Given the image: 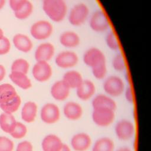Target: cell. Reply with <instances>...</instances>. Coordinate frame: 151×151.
<instances>
[{"label":"cell","mask_w":151,"mask_h":151,"mask_svg":"<svg viewBox=\"0 0 151 151\" xmlns=\"http://www.w3.org/2000/svg\"><path fill=\"white\" fill-rule=\"evenodd\" d=\"M42 8L52 22H62L67 17L68 7L65 0H42Z\"/></svg>","instance_id":"6da1fadb"},{"label":"cell","mask_w":151,"mask_h":151,"mask_svg":"<svg viewBox=\"0 0 151 151\" xmlns=\"http://www.w3.org/2000/svg\"><path fill=\"white\" fill-rule=\"evenodd\" d=\"M69 23L74 27L83 25L90 16V9L87 5L80 2L75 4L67 13Z\"/></svg>","instance_id":"7a4b0ae2"},{"label":"cell","mask_w":151,"mask_h":151,"mask_svg":"<svg viewBox=\"0 0 151 151\" xmlns=\"http://www.w3.org/2000/svg\"><path fill=\"white\" fill-rule=\"evenodd\" d=\"M29 32L34 39L43 41L50 38L52 35L54 27L50 21L40 19L32 24Z\"/></svg>","instance_id":"3957f363"},{"label":"cell","mask_w":151,"mask_h":151,"mask_svg":"<svg viewBox=\"0 0 151 151\" xmlns=\"http://www.w3.org/2000/svg\"><path fill=\"white\" fill-rule=\"evenodd\" d=\"M103 88L107 95L115 97L120 96L123 93L125 85L121 77L116 75H111L104 80Z\"/></svg>","instance_id":"277c9868"},{"label":"cell","mask_w":151,"mask_h":151,"mask_svg":"<svg viewBox=\"0 0 151 151\" xmlns=\"http://www.w3.org/2000/svg\"><path fill=\"white\" fill-rule=\"evenodd\" d=\"M89 27L96 32H104L110 28V22L106 13L101 9L94 11L89 16Z\"/></svg>","instance_id":"5b68a950"},{"label":"cell","mask_w":151,"mask_h":151,"mask_svg":"<svg viewBox=\"0 0 151 151\" xmlns=\"http://www.w3.org/2000/svg\"><path fill=\"white\" fill-rule=\"evenodd\" d=\"M83 61L91 69L106 64L104 52L97 47H91L87 49L83 54Z\"/></svg>","instance_id":"8992f818"},{"label":"cell","mask_w":151,"mask_h":151,"mask_svg":"<svg viewBox=\"0 0 151 151\" xmlns=\"http://www.w3.org/2000/svg\"><path fill=\"white\" fill-rule=\"evenodd\" d=\"M54 61L56 65L60 68L70 69L78 64V56L71 50H63L55 55Z\"/></svg>","instance_id":"52a82bcc"},{"label":"cell","mask_w":151,"mask_h":151,"mask_svg":"<svg viewBox=\"0 0 151 151\" xmlns=\"http://www.w3.org/2000/svg\"><path fill=\"white\" fill-rule=\"evenodd\" d=\"M115 113L107 108L93 109L92 119L93 122L100 127H107L110 125L114 120Z\"/></svg>","instance_id":"ba28073f"},{"label":"cell","mask_w":151,"mask_h":151,"mask_svg":"<svg viewBox=\"0 0 151 151\" xmlns=\"http://www.w3.org/2000/svg\"><path fill=\"white\" fill-rule=\"evenodd\" d=\"M34 78L40 83L48 81L52 76V68L47 61H36L32 68Z\"/></svg>","instance_id":"9c48e42d"},{"label":"cell","mask_w":151,"mask_h":151,"mask_svg":"<svg viewBox=\"0 0 151 151\" xmlns=\"http://www.w3.org/2000/svg\"><path fill=\"white\" fill-rule=\"evenodd\" d=\"M60 117V110L57 105L52 103L45 104L40 110V118L45 124L57 123Z\"/></svg>","instance_id":"30bf717a"},{"label":"cell","mask_w":151,"mask_h":151,"mask_svg":"<svg viewBox=\"0 0 151 151\" xmlns=\"http://www.w3.org/2000/svg\"><path fill=\"white\" fill-rule=\"evenodd\" d=\"M114 131L117 137L119 140H128L133 137L135 128L131 121L123 119L116 123Z\"/></svg>","instance_id":"8fae6325"},{"label":"cell","mask_w":151,"mask_h":151,"mask_svg":"<svg viewBox=\"0 0 151 151\" xmlns=\"http://www.w3.org/2000/svg\"><path fill=\"white\" fill-rule=\"evenodd\" d=\"M55 52L54 45L50 42L44 41L37 47L34 52V57L36 61L48 62L54 57Z\"/></svg>","instance_id":"7c38bea8"},{"label":"cell","mask_w":151,"mask_h":151,"mask_svg":"<svg viewBox=\"0 0 151 151\" xmlns=\"http://www.w3.org/2000/svg\"><path fill=\"white\" fill-rule=\"evenodd\" d=\"M60 44L68 50L77 48L81 42L79 35L74 31L67 30L61 32L59 36Z\"/></svg>","instance_id":"4fadbf2b"},{"label":"cell","mask_w":151,"mask_h":151,"mask_svg":"<svg viewBox=\"0 0 151 151\" xmlns=\"http://www.w3.org/2000/svg\"><path fill=\"white\" fill-rule=\"evenodd\" d=\"M70 144L75 151H86L91 146V139L86 133H78L72 137Z\"/></svg>","instance_id":"5bb4252c"},{"label":"cell","mask_w":151,"mask_h":151,"mask_svg":"<svg viewBox=\"0 0 151 151\" xmlns=\"http://www.w3.org/2000/svg\"><path fill=\"white\" fill-rule=\"evenodd\" d=\"M70 93V88L62 80L55 81L50 88L52 97L57 101H64L69 96Z\"/></svg>","instance_id":"9a60e30c"},{"label":"cell","mask_w":151,"mask_h":151,"mask_svg":"<svg viewBox=\"0 0 151 151\" xmlns=\"http://www.w3.org/2000/svg\"><path fill=\"white\" fill-rule=\"evenodd\" d=\"M96 93V86L90 80H84L76 88L77 97L82 101H87L91 99Z\"/></svg>","instance_id":"2e32d148"},{"label":"cell","mask_w":151,"mask_h":151,"mask_svg":"<svg viewBox=\"0 0 151 151\" xmlns=\"http://www.w3.org/2000/svg\"><path fill=\"white\" fill-rule=\"evenodd\" d=\"M12 42L18 50L24 53L30 52L34 47L31 38L28 35L21 33L17 34L14 36Z\"/></svg>","instance_id":"e0dca14e"},{"label":"cell","mask_w":151,"mask_h":151,"mask_svg":"<svg viewBox=\"0 0 151 151\" xmlns=\"http://www.w3.org/2000/svg\"><path fill=\"white\" fill-rule=\"evenodd\" d=\"M64 116L70 120H77L83 114V109L80 104L75 101H68L63 107Z\"/></svg>","instance_id":"ac0fdd59"},{"label":"cell","mask_w":151,"mask_h":151,"mask_svg":"<svg viewBox=\"0 0 151 151\" xmlns=\"http://www.w3.org/2000/svg\"><path fill=\"white\" fill-rule=\"evenodd\" d=\"M61 139L55 134L45 136L41 142L42 151H60L63 145Z\"/></svg>","instance_id":"d6986e66"},{"label":"cell","mask_w":151,"mask_h":151,"mask_svg":"<svg viewBox=\"0 0 151 151\" xmlns=\"http://www.w3.org/2000/svg\"><path fill=\"white\" fill-rule=\"evenodd\" d=\"M92 106L96 108H107L114 110L117 108L116 101L109 96L100 94L96 96L92 100Z\"/></svg>","instance_id":"ffe728a7"},{"label":"cell","mask_w":151,"mask_h":151,"mask_svg":"<svg viewBox=\"0 0 151 151\" xmlns=\"http://www.w3.org/2000/svg\"><path fill=\"white\" fill-rule=\"evenodd\" d=\"M62 80L70 89H76L81 84L84 79L80 72L77 70H70L63 74Z\"/></svg>","instance_id":"44dd1931"},{"label":"cell","mask_w":151,"mask_h":151,"mask_svg":"<svg viewBox=\"0 0 151 151\" xmlns=\"http://www.w3.org/2000/svg\"><path fill=\"white\" fill-rule=\"evenodd\" d=\"M38 106L34 101L26 102L21 110V118L26 123L33 122L37 116Z\"/></svg>","instance_id":"7402d4cb"},{"label":"cell","mask_w":151,"mask_h":151,"mask_svg":"<svg viewBox=\"0 0 151 151\" xmlns=\"http://www.w3.org/2000/svg\"><path fill=\"white\" fill-rule=\"evenodd\" d=\"M9 77L15 84L23 90L29 89L32 86L31 81L27 74L20 72H11Z\"/></svg>","instance_id":"603a6c76"},{"label":"cell","mask_w":151,"mask_h":151,"mask_svg":"<svg viewBox=\"0 0 151 151\" xmlns=\"http://www.w3.org/2000/svg\"><path fill=\"white\" fill-rule=\"evenodd\" d=\"M15 88L9 83L0 85V104L6 103L17 96Z\"/></svg>","instance_id":"cb8c5ba5"},{"label":"cell","mask_w":151,"mask_h":151,"mask_svg":"<svg viewBox=\"0 0 151 151\" xmlns=\"http://www.w3.org/2000/svg\"><path fill=\"white\" fill-rule=\"evenodd\" d=\"M16 123L14 116L11 113L4 112L0 115V127L5 133L10 134L13 130Z\"/></svg>","instance_id":"d4e9b609"},{"label":"cell","mask_w":151,"mask_h":151,"mask_svg":"<svg viewBox=\"0 0 151 151\" xmlns=\"http://www.w3.org/2000/svg\"><path fill=\"white\" fill-rule=\"evenodd\" d=\"M114 149V142L107 137L98 139L92 147V151H113Z\"/></svg>","instance_id":"484cf974"},{"label":"cell","mask_w":151,"mask_h":151,"mask_svg":"<svg viewBox=\"0 0 151 151\" xmlns=\"http://www.w3.org/2000/svg\"><path fill=\"white\" fill-rule=\"evenodd\" d=\"M33 11V4L29 0H27V1L21 8H19L18 11L14 12V15L18 19L24 20L27 19L31 15Z\"/></svg>","instance_id":"4316f807"},{"label":"cell","mask_w":151,"mask_h":151,"mask_svg":"<svg viewBox=\"0 0 151 151\" xmlns=\"http://www.w3.org/2000/svg\"><path fill=\"white\" fill-rule=\"evenodd\" d=\"M29 69V64L24 58H18L14 60L11 65V72H20L27 74Z\"/></svg>","instance_id":"83f0119b"},{"label":"cell","mask_w":151,"mask_h":151,"mask_svg":"<svg viewBox=\"0 0 151 151\" xmlns=\"http://www.w3.org/2000/svg\"><path fill=\"white\" fill-rule=\"evenodd\" d=\"M21 103V99L19 96L17 95L11 101L6 103L0 104V108L5 113L12 114V113L16 111L18 109Z\"/></svg>","instance_id":"f1b7e54d"},{"label":"cell","mask_w":151,"mask_h":151,"mask_svg":"<svg viewBox=\"0 0 151 151\" xmlns=\"http://www.w3.org/2000/svg\"><path fill=\"white\" fill-rule=\"evenodd\" d=\"M105 42L107 47L113 51H118L120 48L119 42L116 34L112 30L109 31L105 37Z\"/></svg>","instance_id":"f546056e"},{"label":"cell","mask_w":151,"mask_h":151,"mask_svg":"<svg viewBox=\"0 0 151 151\" xmlns=\"http://www.w3.org/2000/svg\"><path fill=\"white\" fill-rule=\"evenodd\" d=\"M111 65L113 69L119 73L123 72L126 69V62L123 55L121 52L116 54L112 59Z\"/></svg>","instance_id":"4dcf8cb0"},{"label":"cell","mask_w":151,"mask_h":151,"mask_svg":"<svg viewBox=\"0 0 151 151\" xmlns=\"http://www.w3.org/2000/svg\"><path fill=\"white\" fill-rule=\"evenodd\" d=\"M27 133V128L26 126L21 122H17L13 130L10 133V134L12 137L15 139H21L26 135Z\"/></svg>","instance_id":"1f68e13d"},{"label":"cell","mask_w":151,"mask_h":151,"mask_svg":"<svg viewBox=\"0 0 151 151\" xmlns=\"http://www.w3.org/2000/svg\"><path fill=\"white\" fill-rule=\"evenodd\" d=\"M107 65L103 64L91 69L93 76L94 78L98 80H102L106 77L107 74Z\"/></svg>","instance_id":"d6a6232c"},{"label":"cell","mask_w":151,"mask_h":151,"mask_svg":"<svg viewBox=\"0 0 151 151\" xmlns=\"http://www.w3.org/2000/svg\"><path fill=\"white\" fill-rule=\"evenodd\" d=\"M14 143L5 136H0V151H12Z\"/></svg>","instance_id":"836d02e7"},{"label":"cell","mask_w":151,"mask_h":151,"mask_svg":"<svg viewBox=\"0 0 151 151\" xmlns=\"http://www.w3.org/2000/svg\"><path fill=\"white\" fill-rule=\"evenodd\" d=\"M11 49V42L9 40L4 37L0 40V55H5L9 52Z\"/></svg>","instance_id":"e575fe53"},{"label":"cell","mask_w":151,"mask_h":151,"mask_svg":"<svg viewBox=\"0 0 151 151\" xmlns=\"http://www.w3.org/2000/svg\"><path fill=\"white\" fill-rule=\"evenodd\" d=\"M16 151H33V146L29 141L24 140L18 143Z\"/></svg>","instance_id":"d590c367"},{"label":"cell","mask_w":151,"mask_h":151,"mask_svg":"<svg viewBox=\"0 0 151 151\" xmlns=\"http://www.w3.org/2000/svg\"><path fill=\"white\" fill-rule=\"evenodd\" d=\"M27 0H9V5L11 9L15 12L21 8Z\"/></svg>","instance_id":"8d00e7d4"},{"label":"cell","mask_w":151,"mask_h":151,"mask_svg":"<svg viewBox=\"0 0 151 151\" xmlns=\"http://www.w3.org/2000/svg\"><path fill=\"white\" fill-rule=\"evenodd\" d=\"M126 100L130 103H133L134 101V95L133 90L131 87L129 86L124 89V92Z\"/></svg>","instance_id":"74e56055"},{"label":"cell","mask_w":151,"mask_h":151,"mask_svg":"<svg viewBox=\"0 0 151 151\" xmlns=\"http://www.w3.org/2000/svg\"><path fill=\"white\" fill-rule=\"evenodd\" d=\"M5 74L6 71L4 67L2 65L0 64V81H1L4 79L5 76Z\"/></svg>","instance_id":"f35d334b"},{"label":"cell","mask_w":151,"mask_h":151,"mask_svg":"<svg viewBox=\"0 0 151 151\" xmlns=\"http://www.w3.org/2000/svg\"><path fill=\"white\" fill-rule=\"evenodd\" d=\"M60 151H71V150L70 147L68 145H67L65 144H63V145L62 147L61 148V149L60 150Z\"/></svg>","instance_id":"ab89813d"},{"label":"cell","mask_w":151,"mask_h":151,"mask_svg":"<svg viewBox=\"0 0 151 151\" xmlns=\"http://www.w3.org/2000/svg\"><path fill=\"white\" fill-rule=\"evenodd\" d=\"M116 151H132L130 149H129V147H120L119 149H118Z\"/></svg>","instance_id":"60d3db41"},{"label":"cell","mask_w":151,"mask_h":151,"mask_svg":"<svg viewBox=\"0 0 151 151\" xmlns=\"http://www.w3.org/2000/svg\"><path fill=\"white\" fill-rule=\"evenodd\" d=\"M6 0H0V11L3 8L5 4Z\"/></svg>","instance_id":"b9f144b4"},{"label":"cell","mask_w":151,"mask_h":151,"mask_svg":"<svg viewBox=\"0 0 151 151\" xmlns=\"http://www.w3.org/2000/svg\"><path fill=\"white\" fill-rule=\"evenodd\" d=\"M4 31L3 30L0 28V40L4 37Z\"/></svg>","instance_id":"7bdbcfd3"}]
</instances>
